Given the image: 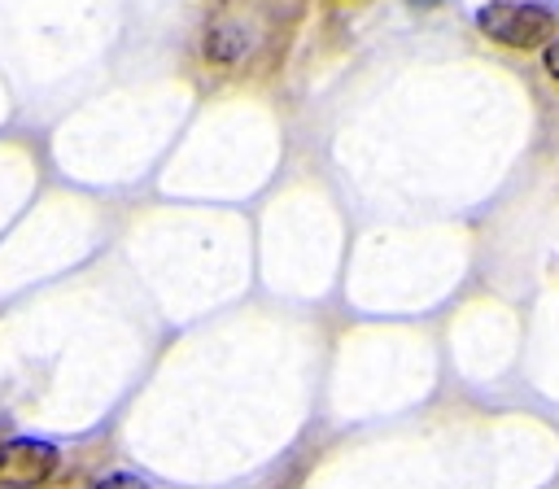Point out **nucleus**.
<instances>
[{
    "instance_id": "423d86ee",
    "label": "nucleus",
    "mask_w": 559,
    "mask_h": 489,
    "mask_svg": "<svg viewBox=\"0 0 559 489\" xmlns=\"http://www.w3.org/2000/svg\"><path fill=\"white\" fill-rule=\"evenodd\" d=\"M419 4H441V0H419Z\"/></svg>"
},
{
    "instance_id": "7ed1b4c3",
    "label": "nucleus",
    "mask_w": 559,
    "mask_h": 489,
    "mask_svg": "<svg viewBox=\"0 0 559 489\" xmlns=\"http://www.w3.org/2000/svg\"><path fill=\"white\" fill-rule=\"evenodd\" d=\"M205 57H210L214 65H231L236 57H245V35H240L236 26H227V22L210 26V31H205Z\"/></svg>"
},
{
    "instance_id": "f03ea898",
    "label": "nucleus",
    "mask_w": 559,
    "mask_h": 489,
    "mask_svg": "<svg viewBox=\"0 0 559 489\" xmlns=\"http://www.w3.org/2000/svg\"><path fill=\"white\" fill-rule=\"evenodd\" d=\"M61 454L48 441L35 437H13L0 441V489H39L57 472Z\"/></svg>"
},
{
    "instance_id": "f257e3e1",
    "label": "nucleus",
    "mask_w": 559,
    "mask_h": 489,
    "mask_svg": "<svg viewBox=\"0 0 559 489\" xmlns=\"http://www.w3.org/2000/svg\"><path fill=\"white\" fill-rule=\"evenodd\" d=\"M476 26L502 44V48H546L555 39V13L542 9V4H520V0H489L480 13H476Z\"/></svg>"
},
{
    "instance_id": "20e7f679",
    "label": "nucleus",
    "mask_w": 559,
    "mask_h": 489,
    "mask_svg": "<svg viewBox=\"0 0 559 489\" xmlns=\"http://www.w3.org/2000/svg\"><path fill=\"white\" fill-rule=\"evenodd\" d=\"M92 489H148L140 476H127V472H118V476H105V480H96Z\"/></svg>"
},
{
    "instance_id": "39448f33",
    "label": "nucleus",
    "mask_w": 559,
    "mask_h": 489,
    "mask_svg": "<svg viewBox=\"0 0 559 489\" xmlns=\"http://www.w3.org/2000/svg\"><path fill=\"white\" fill-rule=\"evenodd\" d=\"M542 65H546V74L559 83V35H555V39L542 48Z\"/></svg>"
}]
</instances>
